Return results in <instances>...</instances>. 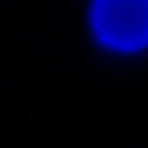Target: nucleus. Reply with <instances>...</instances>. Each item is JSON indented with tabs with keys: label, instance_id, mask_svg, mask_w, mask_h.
<instances>
[{
	"label": "nucleus",
	"instance_id": "obj_1",
	"mask_svg": "<svg viewBox=\"0 0 148 148\" xmlns=\"http://www.w3.org/2000/svg\"><path fill=\"white\" fill-rule=\"evenodd\" d=\"M92 26L98 38L117 51L148 45V0H96Z\"/></svg>",
	"mask_w": 148,
	"mask_h": 148
}]
</instances>
